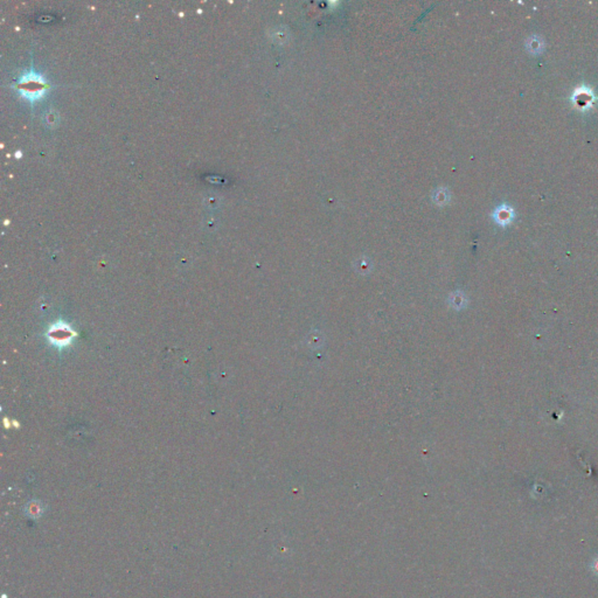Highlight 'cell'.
I'll return each instance as SVG.
<instances>
[{
  "mask_svg": "<svg viewBox=\"0 0 598 598\" xmlns=\"http://www.w3.org/2000/svg\"><path fill=\"white\" fill-rule=\"evenodd\" d=\"M44 84L46 83H44L41 75L32 73L22 76L19 82V87L22 88L25 96H27L31 99H34L42 95Z\"/></svg>",
  "mask_w": 598,
  "mask_h": 598,
  "instance_id": "1",
  "label": "cell"
},
{
  "mask_svg": "<svg viewBox=\"0 0 598 598\" xmlns=\"http://www.w3.org/2000/svg\"><path fill=\"white\" fill-rule=\"evenodd\" d=\"M570 99L571 102H573L574 106H576L578 110H586L592 105L593 102H595L596 96L592 92L591 89L586 87L584 84H582L575 89Z\"/></svg>",
  "mask_w": 598,
  "mask_h": 598,
  "instance_id": "2",
  "label": "cell"
},
{
  "mask_svg": "<svg viewBox=\"0 0 598 598\" xmlns=\"http://www.w3.org/2000/svg\"><path fill=\"white\" fill-rule=\"evenodd\" d=\"M492 219L495 220L498 226H500V227H507V226H510L515 219L514 208L507 205V203H503V205L497 206L496 209L493 210L492 213Z\"/></svg>",
  "mask_w": 598,
  "mask_h": 598,
  "instance_id": "3",
  "label": "cell"
},
{
  "mask_svg": "<svg viewBox=\"0 0 598 598\" xmlns=\"http://www.w3.org/2000/svg\"><path fill=\"white\" fill-rule=\"evenodd\" d=\"M49 334H50L51 341H54V343H57L58 345L59 344L65 345L67 343H69L70 338H72V336H73L72 331H69L66 325L55 326V330H51Z\"/></svg>",
  "mask_w": 598,
  "mask_h": 598,
  "instance_id": "4",
  "label": "cell"
},
{
  "mask_svg": "<svg viewBox=\"0 0 598 598\" xmlns=\"http://www.w3.org/2000/svg\"><path fill=\"white\" fill-rule=\"evenodd\" d=\"M526 49L532 55H540L545 50V41L540 35H532L526 40Z\"/></svg>",
  "mask_w": 598,
  "mask_h": 598,
  "instance_id": "5",
  "label": "cell"
},
{
  "mask_svg": "<svg viewBox=\"0 0 598 598\" xmlns=\"http://www.w3.org/2000/svg\"><path fill=\"white\" fill-rule=\"evenodd\" d=\"M44 508L43 505L40 503L38 500H32L29 501V503L26 505L25 507V514L28 516V518H31L33 520H36V519H40L44 513Z\"/></svg>",
  "mask_w": 598,
  "mask_h": 598,
  "instance_id": "6",
  "label": "cell"
}]
</instances>
